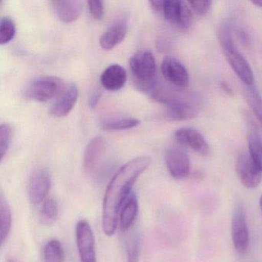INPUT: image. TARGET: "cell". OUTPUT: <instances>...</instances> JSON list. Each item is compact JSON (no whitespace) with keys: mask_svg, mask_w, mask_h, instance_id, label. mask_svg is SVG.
Listing matches in <instances>:
<instances>
[{"mask_svg":"<svg viewBox=\"0 0 262 262\" xmlns=\"http://www.w3.org/2000/svg\"><path fill=\"white\" fill-rule=\"evenodd\" d=\"M151 158L140 156L121 167L110 181L105 190L102 204V229L107 236L116 230L118 215L138 178L149 167Z\"/></svg>","mask_w":262,"mask_h":262,"instance_id":"1","label":"cell"},{"mask_svg":"<svg viewBox=\"0 0 262 262\" xmlns=\"http://www.w3.org/2000/svg\"><path fill=\"white\" fill-rule=\"evenodd\" d=\"M63 82L59 77L42 76L30 82L24 90V96L36 102H47L62 91Z\"/></svg>","mask_w":262,"mask_h":262,"instance_id":"2","label":"cell"},{"mask_svg":"<svg viewBox=\"0 0 262 262\" xmlns=\"http://www.w3.org/2000/svg\"><path fill=\"white\" fill-rule=\"evenodd\" d=\"M132 73L138 80V85H147L156 80V62L149 50H140L130 59Z\"/></svg>","mask_w":262,"mask_h":262,"instance_id":"3","label":"cell"},{"mask_svg":"<svg viewBox=\"0 0 262 262\" xmlns=\"http://www.w3.org/2000/svg\"><path fill=\"white\" fill-rule=\"evenodd\" d=\"M162 13L168 23L179 30H188L192 24V10L185 1L165 0Z\"/></svg>","mask_w":262,"mask_h":262,"instance_id":"4","label":"cell"},{"mask_svg":"<svg viewBox=\"0 0 262 262\" xmlns=\"http://www.w3.org/2000/svg\"><path fill=\"white\" fill-rule=\"evenodd\" d=\"M231 237L234 249L238 254H245L249 246V231L246 211L242 205H237L231 219Z\"/></svg>","mask_w":262,"mask_h":262,"instance_id":"5","label":"cell"},{"mask_svg":"<svg viewBox=\"0 0 262 262\" xmlns=\"http://www.w3.org/2000/svg\"><path fill=\"white\" fill-rule=\"evenodd\" d=\"M76 239L81 262H97L94 234L86 220L76 224Z\"/></svg>","mask_w":262,"mask_h":262,"instance_id":"6","label":"cell"},{"mask_svg":"<svg viewBox=\"0 0 262 262\" xmlns=\"http://www.w3.org/2000/svg\"><path fill=\"white\" fill-rule=\"evenodd\" d=\"M165 163L170 174L176 179H184L191 172V162L185 150L171 146L165 152Z\"/></svg>","mask_w":262,"mask_h":262,"instance_id":"7","label":"cell"},{"mask_svg":"<svg viewBox=\"0 0 262 262\" xmlns=\"http://www.w3.org/2000/svg\"><path fill=\"white\" fill-rule=\"evenodd\" d=\"M52 178L46 168H38L30 176L28 184V197L30 202L38 205L45 201L50 192Z\"/></svg>","mask_w":262,"mask_h":262,"instance_id":"8","label":"cell"},{"mask_svg":"<svg viewBox=\"0 0 262 262\" xmlns=\"http://www.w3.org/2000/svg\"><path fill=\"white\" fill-rule=\"evenodd\" d=\"M236 172L244 186L255 188L262 180V171L253 162L249 155H240L236 161Z\"/></svg>","mask_w":262,"mask_h":262,"instance_id":"9","label":"cell"},{"mask_svg":"<svg viewBox=\"0 0 262 262\" xmlns=\"http://www.w3.org/2000/svg\"><path fill=\"white\" fill-rule=\"evenodd\" d=\"M162 73L167 82L182 90L189 83V75L185 66L174 58H166L162 64Z\"/></svg>","mask_w":262,"mask_h":262,"instance_id":"10","label":"cell"},{"mask_svg":"<svg viewBox=\"0 0 262 262\" xmlns=\"http://www.w3.org/2000/svg\"><path fill=\"white\" fill-rule=\"evenodd\" d=\"M180 95L177 99L166 105L165 118L167 120L179 122L194 119L199 113L197 106Z\"/></svg>","mask_w":262,"mask_h":262,"instance_id":"11","label":"cell"},{"mask_svg":"<svg viewBox=\"0 0 262 262\" xmlns=\"http://www.w3.org/2000/svg\"><path fill=\"white\" fill-rule=\"evenodd\" d=\"M174 139L182 146L188 147L201 156H207L210 146L206 139L198 130L191 128H182L174 133Z\"/></svg>","mask_w":262,"mask_h":262,"instance_id":"12","label":"cell"},{"mask_svg":"<svg viewBox=\"0 0 262 262\" xmlns=\"http://www.w3.org/2000/svg\"><path fill=\"white\" fill-rule=\"evenodd\" d=\"M224 52L225 58L230 67L232 69L237 77L244 82L246 86H251L254 84V74L251 66L243 55L237 50V47L225 50Z\"/></svg>","mask_w":262,"mask_h":262,"instance_id":"13","label":"cell"},{"mask_svg":"<svg viewBox=\"0 0 262 262\" xmlns=\"http://www.w3.org/2000/svg\"><path fill=\"white\" fill-rule=\"evenodd\" d=\"M79 97L77 85L71 83L63 90L60 97L50 108V114L54 117L62 118L68 116L76 105Z\"/></svg>","mask_w":262,"mask_h":262,"instance_id":"14","label":"cell"},{"mask_svg":"<svg viewBox=\"0 0 262 262\" xmlns=\"http://www.w3.org/2000/svg\"><path fill=\"white\" fill-rule=\"evenodd\" d=\"M105 151V141L101 136L93 138L89 142L84 152L83 165L85 171L92 174L97 170Z\"/></svg>","mask_w":262,"mask_h":262,"instance_id":"15","label":"cell"},{"mask_svg":"<svg viewBox=\"0 0 262 262\" xmlns=\"http://www.w3.org/2000/svg\"><path fill=\"white\" fill-rule=\"evenodd\" d=\"M128 32V24L124 19L116 21L110 26L99 39L100 47L104 50H112L125 39Z\"/></svg>","mask_w":262,"mask_h":262,"instance_id":"16","label":"cell"},{"mask_svg":"<svg viewBox=\"0 0 262 262\" xmlns=\"http://www.w3.org/2000/svg\"><path fill=\"white\" fill-rule=\"evenodd\" d=\"M126 80V71L119 64H113L107 67L100 77L102 86L105 90L112 92L119 91L123 88Z\"/></svg>","mask_w":262,"mask_h":262,"instance_id":"17","label":"cell"},{"mask_svg":"<svg viewBox=\"0 0 262 262\" xmlns=\"http://www.w3.org/2000/svg\"><path fill=\"white\" fill-rule=\"evenodd\" d=\"M52 6L57 17L67 24L77 20L82 9V2L78 0H56Z\"/></svg>","mask_w":262,"mask_h":262,"instance_id":"18","label":"cell"},{"mask_svg":"<svg viewBox=\"0 0 262 262\" xmlns=\"http://www.w3.org/2000/svg\"><path fill=\"white\" fill-rule=\"evenodd\" d=\"M139 212V202L137 197L131 193L121 208L119 213V225L122 232H127L131 229L136 222Z\"/></svg>","mask_w":262,"mask_h":262,"instance_id":"19","label":"cell"},{"mask_svg":"<svg viewBox=\"0 0 262 262\" xmlns=\"http://www.w3.org/2000/svg\"><path fill=\"white\" fill-rule=\"evenodd\" d=\"M140 121L135 118L113 117L104 119L101 122V127L105 131H121L137 127Z\"/></svg>","mask_w":262,"mask_h":262,"instance_id":"20","label":"cell"},{"mask_svg":"<svg viewBox=\"0 0 262 262\" xmlns=\"http://www.w3.org/2000/svg\"><path fill=\"white\" fill-rule=\"evenodd\" d=\"M0 219H1L0 236H1V243L3 245L10 234L12 226L11 210L8 202L3 194L0 198Z\"/></svg>","mask_w":262,"mask_h":262,"instance_id":"21","label":"cell"},{"mask_svg":"<svg viewBox=\"0 0 262 262\" xmlns=\"http://www.w3.org/2000/svg\"><path fill=\"white\" fill-rule=\"evenodd\" d=\"M248 150L250 157L262 171V139L257 132L250 131L248 136Z\"/></svg>","mask_w":262,"mask_h":262,"instance_id":"22","label":"cell"},{"mask_svg":"<svg viewBox=\"0 0 262 262\" xmlns=\"http://www.w3.org/2000/svg\"><path fill=\"white\" fill-rule=\"evenodd\" d=\"M244 94L245 100L262 125V97L260 93L254 85H251L246 86Z\"/></svg>","mask_w":262,"mask_h":262,"instance_id":"23","label":"cell"},{"mask_svg":"<svg viewBox=\"0 0 262 262\" xmlns=\"http://www.w3.org/2000/svg\"><path fill=\"white\" fill-rule=\"evenodd\" d=\"M44 262H64L65 251L59 240L53 239L46 245L43 251Z\"/></svg>","mask_w":262,"mask_h":262,"instance_id":"24","label":"cell"},{"mask_svg":"<svg viewBox=\"0 0 262 262\" xmlns=\"http://www.w3.org/2000/svg\"><path fill=\"white\" fill-rule=\"evenodd\" d=\"M14 129L12 125L3 123L0 125V159H4L11 145Z\"/></svg>","mask_w":262,"mask_h":262,"instance_id":"25","label":"cell"},{"mask_svg":"<svg viewBox=\"0 0 262 262\" xmlns=\"http://www.w3.org/2000/svg\"><path fill=\"white\" fill-rule=\"evenodd\" d=\"M127 262H139L140 257V242L136 233L129 234L125 241Z\"/></svg>","mask_w":262,"mask_h":262,"instance_id":"26","label":"cell"},{"mask_svg":"<svg viewBox=\"0 0 262 262\" xmlns=\"http://www.w3.org/2000/svg\"><path fill=\"white\" fill-rule=\"evenodd\" d=\"M16 34V27L11 18L3 17L0 21V43L5 45L9 43Z\"/></svg>","mask_w":262,"mask_h":262,"instance_id":"27","label":"cell"},{"mask_svg":"<svg viewBox=\"0 0 262 262\" xmlns=\"http://www.w3.org/2000/svg\"><path fill=\"white\" fill-rule=\"evenodd\" d=\"M219 40L223 51L237 47L233 39L231 27L229 24H225L221 26L219 30Z\"/></svg>","mask_w":262,"mask_h":262,"instance_id":"28","label":"cell"},{"mask_svg":"<svg viewBox=\"0 0 262 262\" xmlns=\"http://www.w3.org/2000/svg\"><path fill=\"white\" fill-rule=\"evenodd\" d=\"M41 213L45 220L49 222L56 220L59 214V205L57 202L53 199H49L44 201Z\"/></svg>","mask_w":262,"mask_h":262,"instance_id":"29","label":"cell"},{"mask_svg":"<svg viewBox=\"0 0 262 262\" xmlns=\"http://www.w3.org/2000/svg\"><path fill=\"white\" fill-rule=\"evenodd\" d=\"M192 12L199 16H205L211 7V1H188Z\"/></svg>","mask_w":262,"mask_h":262,"instance_id":"30","label":"cell"},{"mask_svg":"<svg viewBox=\"0 0 262 262\" xmlns=\"http://www.w3.org/2000/svg\"><path fill=\"white\" fill-rule=\"evenodd\" d=\"M89 10L94 19H102L105 14V6L100 0H90L88 2Z\"/></svg>","mask_w":262,"mask_h":262,"instance_id":"31","label":"cell"},{"mask_svg":"<svg viewBox=\"0 0 262 262\" xmlns=\"http://www.w3.org/2000/svg\"><path fill=\"white\" fill-rule=\"evenodd\" d=\"M101 95H102V93L99 90H95L92 93L91 96H90V99H89V106L90 107V108L94 110L96 108L98 102H99V99H100Z\"/></svg>","mask_w":262,"mask_h":262,"instance_id":"32","label":"cell"},{"mask_svg":"<svg viewBox=\"0 0 262 262\" xmlns=\"http://www.w3.org/2000/svg\"><path fill=\"white\" fill-rule=\"evenodd\" d=\"M149 4L151 5V8L155 11L162 13L164 1H162V0H153V1H150Z\"/></svg>","mask_w":262,"mask_h":262,"instance_id":"33","label":"cell"},{"mask_svg":"<svg viewBox=\"0 0 262 262\" xmlns=\"http://www.w3.org/2000/svg\"><path fill=\"white\" fill-rule=\"evenodd\" d=\"M237 37L240 39L241 42L244 44H248V34L245 33V30H237Z\"/></svg>","mask_w":262,"mask_h":262,"instance_id":"34","label":"cell"},{"mask_svg":"<svg viewBox=\"0 0 262 262\" xmlns=\"http://www.w3.org/2000/svg\"><path fill=\"white\" fill-rule=\"evenodd\" d=\"M221 87H222V88L223 89V90H225L227 93H228V94H231V93H232V91H231V89L230 88L228 85H227L225 82H222V83L221 84Z\"/></svg>","mask_w":262,"mask_h":262,"instance_id":"35","label":"cell"},{"mask_svg":"<svg viewBox=\"0 0 262 262\" xmlns=\"http://www.w3.org/2000/svg\"><path fill=\"white\" fill-rule=\"evenodd\" d=\"M251 4H254V6H257V7H261L262 8V0H260V1H251Z\"/></svg>","mask_w":262,"mask_h":262,"instance_id":"36","label":"cell"},{"mask_svg":"<svg viewBox=\"0 0 262 262\" xmlns=\"http://www.w3.org/2000/svg\"><path fill=\"white\" fill-rule=\"evenodd\" d=\"M7 262H17L14 258H12V257H10V258L7 259Z\"/></svg>","mask_w":262,"mask_h":262,"instance_id":"37","label":"cell"},{"mask_svg":"<svg viewBox=\"0 0 262 262\" xmlns=\"http://www.w3.org/2000/svg\"><path fill=\"white\" fill-rule=\"evenodd\" d=\"M260 211H261V212H262V194H261V196H260Z\"/></svg>","mask_w":262,"mask_h":262,"instance_id":"38","label":"cell"}]
</instances>
